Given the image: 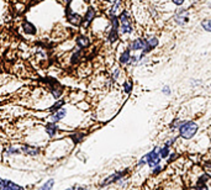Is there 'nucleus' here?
Returning <instances> with one entry per match:
<instances>
[{"label":"nucleus","mask_w":211,"mask_h":190,"mask_svg":"<svg viewBox=\"0 0 211 190\" xmlns=\"http://www.w3.org/2000/svg\"><path fill=\"white\" fill-rule=\"evenodd\" d=\"M198 132V125L193 121H183L179 127V135L185 140H190Z\"/></svg>","instance_id":"f257e3e1"},{"label":"nucleus","mask_w":211,"mask_h":190,"mask_svg":"<svg viewBox=\"0 0 211 190\" xmlns=\"http://www.w3.org/2000/svg\"><path fill=\"white\" fill-rule=\"evenodd\" d=\"M118 21H120V28H121L122 34H131L132 32V30H133L132 22H131V19L126 11H122L118 15Z\"/></svg>","instance_id":"f03ea898"},{"label":"nucleus","mask_w":211,"mask_h":190,"mask_svg":"<svg viewBox=\"0 0 211 190\" xmlns=\"http://www.w3.org/2000/svg\"><path fill=\"white\" fill-rule=\"evenodd\" d=\"M159 149L156 147L152 152H149L148 154H146L147 157V164L151 167V168H155L157 166H159L161 163V157H159Z\"/></svg>","instance_id":"7ed1b4c3"},{"label":"nucleus","mask_w":211,"mask_h":190,"mask_svg":"<svg viewBox=\"0 0 211 190\" xmlns=\"http://www.w3.org/2000/svg\"><path fill=\"white\" fill-rule=\"evenodd\" d=\"M174 20L178 25H185L189 20V13L185 9H179L174 16Z\"/></svg>","instance_id":"20e7f679"},{"label":"nucleus","mask_w":211,"mask_h":190,"mask_svg":"<svg viewBox=\"0 0 211 190\" xmlns=\"http://www.w3.org/2000/svg\"><path fill=\"white\" fill-rule=\"evenodd\" d=\"M157 45H158V40H157V37H149L148 40H146V46H144V48H143L142 54L140 56V59H142V58L146 56L147 52H149V51H152L153 48H156Z\"/></svg>","instance_id":"39448f33"},{"label":"nucleus","mask_w":211,"mask_h":190,"mask_svg":"<svg viewBox=\"0 0 211 190\" xmlns=\"http://www.w3.org/2000/svg\"><path fill=\"white\" fill-rule=\"evenodd\" d=\"M0 190H25L22 186L16 185L15 183L5 179H0Z\"/></svg>","instance_id":"423d86ee"},{"label":"nucleus","mask_w":211,"mask_h":190,"mask_svg":"<svg viewBox=\"0 0 211 190\" xmlns=\"http://www.w3.org/2000/svg\"><path fill=\"white\" fill-rule=\"evenodd\" d=\"M66 13H67V19H68V21H69L71 24H73V25H75V26H78V25H82V22H83V19H82V16H80L79 14L72 13V11H71V8H69V6L67 8Z\"/></svg>","instance_id":"0eeeda50"},{"label":"nucleus","mask_w":211,"mask_h":190,"mask_svg":"<svg viewBox=\"0 0 211 190\" xmlns=\"http://www.w3.org/2000/svg\"><path fill=\"white\" fill-rule=\"evenodd\" d=\"M125 173H126V172H117V173H115V174L107 177V178L101 183V186H106V185H109V184H111V183H114V181H117L118 179H121V178L125 175Z\"/></svg>","instance_id":"6e6552de"},{"label":"nucleus","mask_w":211,"mask_h":190,"mask_svg":"<svg viewBox=\"0 0 211 190\" xmlns=\"http://www.w3.org/2000/svg\"><path fill=\"white\" fill-rule=\"evenodd\" d=\"M146 46V40L144 38H137L135 41L131 42L130 45V49L132 51H138V49H143Z\"/></svg>","instance_id":"1a4fd4ad"},{"label":"nucleus","mask_w":211,"mask_h":190,"mask_svg":"<svg viewBox=\"0 0 211 190\" xmlns=\"http://www.w3.org/2000/svg\"><path fill=\"white\" fill-rule=\"evenodd\" d=\"M21 151L27 155H37L40 153V149L37 147H31V146H22Z\"/></svg>","instance_id":"9d476101"},{"label":"nucleus","mask_w":211,"mask_h":190,"mask_svg":"<svg viewBox=\"0 0 211 190\" xmlns=\"http://www.w3.org/2000/svg\"><path fill=\"white\" fill-rule=\"evenodd\" d=\"M94 17H95V10H94V8L90 6L86 10V14H85V17H84V24L88 25L90 21H93Z\"/></svg>","instance_id":"9b49d317"},{"label":"nucleus","mask_w":211,"mask_h":190,"mask_svg":"<svg viewBox=\"0 0 211 190\" xmlns=\"http://www.w3.org/2000/svg\"><path fill=\"white\" fill-rule=\"evenodd\" d=\"M24 30L26 31V34H30V35H35L36 34V27L31 24V22H24Z\"/></svg>","instance_id":"f8f14e48"},{"label":"nucleus","mask_w":211,"mask_h":190,"mask_svg":"<svg viewBox=\"0 0 211 190\" xmlns=\"http://www.w3.org/2000/svg\"><path fill=\"white\" fill-rule=\"evenodd\" d=\"M46 131H47V133H48L51 137H53V136L56 135V132H57V125H56V123H52V122L47 123Z\"/></svg>","instance_id":"ddd939ff"},{"label":"nucleus","mask_w":211,"mask_h":190,"mask_svg":"<svg viewBox=\"0 0 211 190\" xmlns=\"http://www.w3.org/2000/svg\"><path fill=\"white\" fill-rule=\"evenodd\" d=\"M77 45H78L79 47H82V48L88 47V46H89V38L85 37V36H79V37L77 38Z\"/></svg>","instance_id":"4468645a"},{"label":"nucleus","mask_w":211,"mask_h":190,"mask_svg":"<svg viewBox=\"0 0 211 190\" xmlns=\"http://www.w3.org/2000/svg\"><path fill=\"white\" fill-rule=\"evenodd\" d=\"M130 58H131V56H130V49H126V51L122 52L121 57H120V63H121V64H126V63L130 60Z\"/></svg>","instance_id":"2eb2a0df"},{"label":"nucleus","mask_w":211,"mask_h":190,"mask_svg":"<svg viewBox=\"0 0 211 190\" xmlns=\"http://www.w3.org/2000/svg\"><path fill=\"white\" fill-rule=\"evenodd\" d=\"M64 116H66V110H59V111H56L54 115H52V120L57 122L59 120H62Z\"/></svg>","instance_id":"dca6fc26"},{"label":"nucleus","mask_w":211,"mask_h":190,"mask_svg":"<svg viewBox=\"0 0 211 190\" xmlns=\"http://www.w3.org/2000/svg\"><path fill=\"white\" fill-rule=\"evenodd\" d=\"M120 5H121V2H116V3L112 5V8L110 9V17L116 16V11L120 9Z\"/></svg>","instance_id":"f3484780"},{"label":"nucleus","mask_w":211,"mask_h":190,"mask_svg":"<svg viewBox=\"0 0 211 190\" xmlns=\"http://www.w3.org/2000/svg\"><path fill=\"white\" fill-rule=\"evenodd\" d=\"M169 155V147L168 146H164L163 148L159 149V157L161 158H167Z\"/></svg>","instance_id":"a211bd4d"},{"label":"nucleus","mask_w":211,"mask_h":190,"mask_svg":"<svg viewBox=\"0 0 211 190\" xmlns=\"http://www.w3.org/2000/svg\"><path fill=\"white\" fill-rule=\"evenodd\" d=\"M201 26L205 31H207V32H211V20H204L201 22Z\"/></svg>","instance_id":"6ab92c4d"},{"label":"nucleus","mask_w":211,"mask_h":190,"mask_svg":"<svg viewBox=\"0 0 211 190\" xmlns=\"http://www.w3.org/2000/svg\"><path fill=\"white\" fill-rule=\"evenodd\" d=\"M53 184H54V181L51 179V180H48L45 185H42L40 189H37V190H51L52 189V186H53Z\"/></svg>","instance_id":"aec40b11"},{"label":"nucleus","mask_w":211,"mask_h":190,"mask_svg":"<svg viewBox=\"0 0 211 190\" xmlns=\"http://www.w3.org/2000/svg\"><path fill=\"white\" fill-rule=\"evenodd\" d=\"M52 94H53V97L56 98V99H58L59 97H61V94H62V88H52Z\"/></svg>","instance_id":"412c9836"},{"label":"nucleus","mask_w":211,"mask_h":190,"mask_svg":"<svg viewBox=\"0 0 211 190\" xmlns=\"http://www.w3.org/2000/svg\"><path fill=\"white\" fill-rule=\"evenodd\" d=\"M63 104H64V101H62V100H59L58 103H56L52 108H51V111H56V110H58V109H61L62 106H63Z\"/></svg>","instance_id":"4be33fe9"},{"label":"nucleus","mask_w":211,"mask_h":190,"mask_svg":"<svg viewBox=\"0 0 211 190\" xmlns=\"http://www.w3.org/2000/svg\"><path fill=\"white\" fill-rule=\"evenodd\" d=\"M183 123V121H180V120H175L172 125H170V127L172 129H179L180 127V125H182Z\"/></svg>","instance_id":"5701e85b"},{"label":"nucleus","mask_w":211,"mask_h":190,"mask_svg":"<svg viewBox=\"0 0 211 190\" xmlns=\"http://www.w3.org/2000/svg\"><path fill=\"white\" fill-rule=\"evenodd\" d=\"M66 190H88V188L86 186H80V185H74V186H72L69 189H66Z\"/></svg>","instance_id":"b1692460"},{"label":"nucleus","mask_w":211,"mask_h":190,"mask_svg":"<svg viewBox=\"0 0 211 190\" xmlns=\"http://www.w3.org/2000/svg\"><path fill=\"white\" fill-rule=\"evenodd\" d=\"M124 88H125V91L129 94V93H131V90H132V84H131V83H125V84H124Z\"/></svg>","instance_id":"393cba45"},{"label":"nucleus","mask_w":211,"mask_h":190,"mask_svg":"<svg viewBox=\"0 0 211 190\" xmlns=\"http://www.w3.org/2000/svg\"><path fill=\"white\" fill-rule=\"evenodd\" d=\"M8 153H9V154H19V153H20V149H19V148H13V147H10V148L8 149Z\"/></svg>","instance_id":"a878e982"},{"label":"nucleus","mask_w":211,"mask_h":190,"mask_svg":"<svg viewBox=\"0 0 211 190\" xmlns=\"http://www.w3.org/2000/svg\"><path fill=\"white\" fill-rule=\"evenodd\" d=\"M190 190H209L204 184H198V186H195V188H191Z\"/></svg>","instance_id":"bb28decb"},{"label":"nucleus","mask_w":211,"mask_h":190,"mask_svg":"<svg viewBox=\"0 0 211 190\" xmlns=\"http://www.w3.org/2000/svg\"><path fill=\"white\" fill-rule=\"evenodd\" d=\"M146 163H147V157L144 155V157L142 158V159L138 162V167H141V166H143V164H146Z\"/></svg>","instance_id":"cd10ccee"},{"label":"nucleus","mask_w":211,"mask_h":190,"mask_svg":"<svg viewBox=\"0 0 211 190\" xmlns=\"http://www.w3.org/2000/svg\"><path fill=\"white\" fill-rule=\"evenodd\" d=\"M162 91H163L166 95H169V94H170V89H169V86H167V85H166V86L162 89Z\"/></svg>","instance_id":"c85d7f7f"},{"label":"nucleus","mask_w":211,"mask_h":190,"mask_svg":"<svg viewBox=\"0 0 211 190\" xmlns=\"http://www.w3.org/2000/svg\"><path fill=\"white\" fill-rule=\"evenodd\" d=\"M184 2H185V0H173V3H174L175 5H183Z\"/></svg>","instance_id":"c756f323"},{"label":"nucleus","mask_w":211,"mask_h":190,"mask_svg":"<svg viewBox=\"0 0 211 190\" xmlns=\"http://www.w3.org/2000/svg\"><path fill=\"white\" fill-rule=\"evenodd\" d=\"M161 169H162V168H161V166H157V167H155V170H153V173H155V174H158V173L161 172Z\"/></svg>","instance_id":"7c9ffc66"},{"label":"nucleus","mask_w":211,"mask_h":190,"mask_svg":"<svg viewBox=\"0 0 211 190\" xmlns=\"http://www.w3.org/2000/svg\"><path fill=\"white\" fill-rule=\"evenodd\" d=\"M176 157H178V155H176L175 153H173V154H172V155L169 157V161H168V162H172L173 159H175V158H176Z\"/></svg>","instance_id":"2f4dec72"},{"label":"nucleus","mask_w":211,"mask_h":190,"mask_svg":"<svg viewBox=\"0 0 211 190\" xmlns=\"http://www.w3.org/2000/svg\"><path fill=\"white\" fill-rule=\"evenodd\" d=\"M107 2H111V3H114V2H116V0H107Z\"/></svg>","instance_id":"473e14b6"},{"label":"nucleus","mask_w":211,"mask_h":190,"mask_svg":"<svg viewBox=\"0 0 211 190\" xmlns=\"http://www.w3.org/2000/svg\"><path fill=\"white\" fill-rule=\"evenodd\" d=\"M66 2H67V3H68V4H69V3H71V2H72V0H66Z\"/></svg>","instance_id":"72a5a7b5"}]
</instances>
